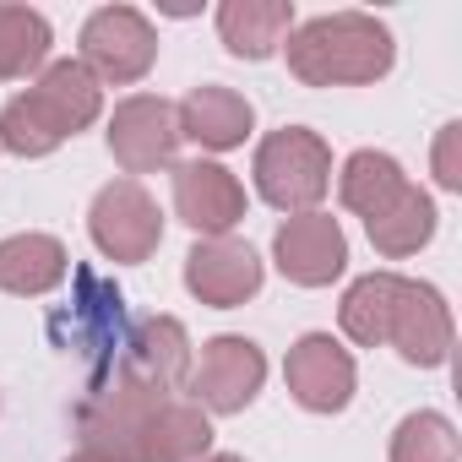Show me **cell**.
<instances>
[{
  "mask_svg": "<svg viewBox=\"0 0 462 462\" xmlns=\"http://www.w3.org/2000/svg\"><path fill=\"white\" fill-rule=\"evenodd\" d=\"M392 462H457V430L446 413H408L392 430Z\"/></svg>",
  "mask_w": 462,
  "mask_h": 462,
  "instance_id": "obj_23",
  "label": "cell"
},
{
  "mask_svg": "<svg viewBox=\"0 0 462 462\" xmlns=\"http://www.w3.org/2000/svg\"><path fill=\"white\" fill-rule=\"evenodd\" d=\"M185 289L212 305V310H235L262 289V256L245 240H201L185 256Z\"/></svg>",
  "mask_w": 462,
  "mask_h": 462,
  "instance_id": "obj_14",
  "label": "cell"
},
{
  "mask_svg": "<svg viewBox=\"0 0 462 462\" xmlns=\"http://www.w3.org/2000/svg\"><path fill=\"white\" fill-rule=\"evenodd\" d=\"M174 120H180V136H190L196 147L228 152V147H240V142L251 136L256 109H251V98H240L235 88L207 82V88H190V93H185V104L174 109Z\"/></svg>",
  "mask_w": 462,
  "mask_h": 462,
  "instance_id": "obj_16",
  "label": "cell"
},
{
  "mask_svg": "<svg viewBox=\"0 0 462 462\" xmlns=\"http://www.w3.org/2000/svg\"><path fill=\"white\" fill-rule=\"evenodd\" d=\"M386 343H392L408 365H419V370L446 365V359H451V310H446L440 289L402 278V283H397V300H392Z\"/></svg>",
  "mask_w": 462,
  "mask_h": 462,
  "instance_id": "obj_12",
  "label": "cell"
},
{
  "mask_svg": "<svg viewBox=\"0 0 462 462\" xmlns=\"http://www.w3.org/2000/svg\"><path fill=\"white\" fill-rule=\"evenodd\" d=\"M267 381V354L251 337L223 332L201 348V365L190 370V402L201 413H245Z\"/></svg>",
  "mask_w": 462,
  "mask_h": 462,
  "instance_id": "obj_7",
  "label": "cell"
},
{
  "mask_svg": "<svg viewBox=\"0 0 462 462\" xmlns=\"http://www.w3.org/2000/svg\"><path fill=\"white\" fill-rule=\"evenodd\" d=\"M66 327H71V337H60V348H77L82 359H93L98 381H104L125 354V300H120V289L104 283L98 273L77 267V300H71L66 316H55V332H66Z\"/></svg>",
  "mask_w": 462,
  "mask_h": 462,
  "instance_id": "obj_8",
  "label": "cell"
},
{
  "mask_svg": "<svg viewBox=\"0 0 462 462\" xmlns=\"http://www.w3.org/2000/svg\"><path fill=\"white\" fill-rule=\"evenodd\" d=\"M402 190H408L402 163H397L392 152H375V147L354 152V158L343 163V174H337V196H343V207H348V212H359L365 223H370L375 212H386Z\"/></svg>",
  "mask_w": 462,
  "mask_h": 462,
  "instance_id": "obj_19",
  "label": "cell"
},
{
  "mask_svg": "<svg viewBox=\"0 0 462 462\" xmlns=\"http://www.w3.org/2000/svg\"><path fill=\"white\" fill-rule=\"evenodd\" d=\"M50 23L33 6H0V82H17L50 60Z\"/></svg>",
  "mask_w": 462,
  "mask_h": 462,
  "instance_id": "obj_21",
  "label": "cell"
},
{
  "mask_svg": "<svg viewBox=\"0 0 462 462\" xmlns=\"http://www.w3.org/2000/svg\"><path fill=\"white\" fill-rule=\"evenodd\" d=\"M397 273H365L359 283H348L343 294V332L359 348H381L386 343V321H392V300H397Z\"/></svg>",
  "mask_w": 462,
  "mask_h": 462,
  "instance_id": "obj_22",
  "label": "cell"
},
{
  "mask_svg": "<svg viewBox=\"0 0 462 462\" xmlns=\"http://www.w3.org/2000/svg\"><path fill=\"white\" fill-rule=\"evenodd\" d=\"M120 365L131 375H142L147 386H158V392H180L190 381V337L174 316H147L125 332Z\"/></svg>",
  "mask_w": 462,
  "mask_h": 462,
  "instance_id": "obj_15",
  "label": "cell"
},
{
  "mask_svg": "<svg viewBox=\"0 0 462 462\" xmlns=\"http://www.w3.org/2000/svg\"><path fill=\"white\" fill-rule=\"evenodd\" d=\"M289 71L305 88H365L392 71V33L370 12H327L289 33Z\"/></svg>",
  "mask_w": 462,
  "mask_h": 462,
  "instance_id": "obj_2",
  "label": "cell"
},
{
  "mask_svg": "<svg viewBox=\"0 0 462 462\" xmlns=\"http://www.w3.org/2000/svg\"><path fill=\"white\" fill-rule=\"evenodd\" d=\"M158 60V33L136 6H104L82 23V66L93 82H142Z\"/></svg>",
  "mask_w": 462,
  "mask_h": 462,
  "instance_id": "obj_5",
  "label": "cell"
},
{
  "mask_svg": "<svg viewBox=\"0 0 462 462\" xmlns=\"http://www.w3.org/2000/svg\"><path fill=\"white\" fill-rule=\"evenodd\" d=\"M294 33V0H223L217 6V39L240 60H267Z\"/></svg>",
  "mask_w": 462,
  "mask_h": 462,
  "instance_id": "obj_17",
  "label": "cell"
},
{
  "mask_svg": "<svg viewBox=\"0 0 462 462\" xmlns=\"http://www.w3.org/2000/svg\"><path fill=\"white\" fill-rule=\"evenodd\" d=\"M82 451L109 462H201L212 446V424L190 397L158 392L125 365H115L77 408Z\"/></svg>",
  "mask_w": 462,
  "mask_h": 462,
  "instance_id": "obj_1",
  "label": "cell"
},
{
  "mask_svg": "<svg viewBox=\"0 0 462 462\" xmlns=\"http://www.w3.org/2000/svg\"><path fill=\"white\" fill-rule=\"evenodd\" d=\"M201 462H245V457H228V451H217V457H201Z\"/></svg>",
  "mask_w": 462,
  "mask_h": 462,
  "instance_id": "obj_26",
  "label": "cell"
},
{
  "mask_svg": "<svg viewBox=\"0 0 462 462\" xmlns=\"http://www.w3.org/2000/svg\"><path fill=\"white\" fill-rule=\"evenodd\" d=\"M174 212H180V223L196 228V235L223 240L228 228L245 217V185L228 174L223 163L190 158V163L174 169Z\"/></svg>",
  "mask_w": 462,
  "mask_h": 462,
  "instance_id": "obj_13",
  "label": "cell"
},
{
  "mask_svg": "<svg viewBox=\"0 0 462 462\" xmlns=\"http://www.w3.org/2000/svg\"><path fill=\"white\" fill-rule=\"evenodd\" d=\"M435 185L440 190H462V125H440L435 136Z\"/></svg>",
  "mask_w": 462,
  "mask_h": 462,
  "instance_id": "obj_24",
  "label": "cell"
},
{
  "mask_svg": "<svg viewBox=\"0 0 462 462\" xmlns=\"http://www.w3.org/2000/svg\"><path fill=\"white\" fill-rule=\"evenodd\" d=\"M174 147H180V120H174V104L152 98V93H136L125 104H115L109 115V152L125 174H152L163 163H174Z\"/></svg>",
  "mask_w": 462,
  "mask_h": 462,
  "instance_id": "obj_11",
  "label": "cell"
},
{
  "mask_svg": "<svg viewBox=\"0 0 462 462\" xmlns=\"http://www.w3.org/2000/svg\"><path fill=\"white\" fill-rule=\"evenodd\" d=\"M370 245L381 251V256H413L419 245H430V235H435V201L419 190V185H408L386 212H375L370 223Z\"/></svg>",
  "mask_w": 462,
  "mask_h": 462,
  "instance_id": "obj_20",
  "label": "cell"
},
{
  "mask_svg": "<svg viewBox=\"0 0 462 462\" xmlns=\"http://www.w3.org/2000/svg\"><path fill=\"white\" fill-rule=\"evenodd\" d=\"M283 375H289V392L300 408L310 413H343L354 402V354L332 337V332H305L289 359H283Z\"/></svg>",
  "mask_w": 462,
  "mask_h": 462,
  "instance_id": "obj_9",
  "label": "cell"
},
{
  "mask_svg": "<svg viewBox=\"0 0 462 462\" xmlns=\"http://www.w3.org/2000/svg\"><path fill=\"white\" fill-rule=\"evenodd\" d=\"M256 190L278 212H316V201L332 190V147L305 125L273 131L256 147Z\"/></svg>",
  "mask_w": 462,
  "mask_h": 462,
  "instance_id": "obj_4",
  "label": "cell"
},
{
  "mask_svg": "<svg viewBox=\"0 0 462 462\" xmlns=\"http://www.w3.org/2000/svg\"><path fill=\"white\" fill-rule=\"evenodd\" d=\"M71 462H109V457H98V451H77Z\"/></svg>",
  "mask_w": 462,
  "mask_h": 462,
  "instance_id": "obj_25",
  "label": "cell"
},
{
  "mask_svg": "<svg viewBox=\"0 0 462 462\" xmlns=\"http://www.w3.org/2000/svg\"><path fill=\"white\" fill-rule=\"evenodd\" d=\"M98 109H104V93H98L93 71L82 60H55L23 98L0 109V147L17 158H44L66 136L88 131L98 120Z\"/></svg>",
  "mask_w": 462,
  "mask_h": 462,
  "instance_id": "obj_3",
  "label": "cell"
},
{
  "mask_svg": "<svg viewBox=\"0 0 462 462\" xmlns=\"http://www.w3.org/2000/svg\"><path fill=\"white\" fill-rule=\"evenodd\" d=\"M71 273V256L55 235H12L0 240V294H50Z\"/></svg>",
  "mask_w": 462,
  "mask_h": 462,
  "instance_id": "obj_18",
  "label": "cell"
},
{
  "mask_svg": "<svg viewBox=\"0 0 462 462\" xmlns=\"http://www.w3.org/2000/svg\"><path fill=\"white\" fill-rule=\"evenodd\" d=\"M273 256L278 273L300 289H327L332 278H343L348 267V240H343V223L327 212H300L289 217L278 235H273Z\"/></svg>",
  "mask_w": 462,
  "mask_h": 462,
  "instance_id": "obj_10",
  "label": "cell"
},
{
  "mask_svg": "<svg viewBox=\"0 0 462 462\" xmlns=\"http://www.w3.org/2000/svg\"><path fill=\"white\" fill-rule=\"evenodd\" d=\"M88 235H93V245H98L109 262L136 267V262H147V256L158 251V240H163V212H158V201H152L136 180H115V185H104V190L93 196Z\"/></svg>",
  "mask_w": 462,
  "mask_h": 462,
  "instance_id": "obj_6",
  "label": "cell"
}]
</instances>
